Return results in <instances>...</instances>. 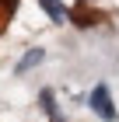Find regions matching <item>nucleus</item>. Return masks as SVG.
I'll list each match as a JSON object with an SVG mask.
<instances>
[{"label": "nucleus", "mask_w": 119, "mask_h": 122, "mask_svg": "<svg viewBox=\"0 0 119 122\" xmlns=\"http://www.w3.org/2000/svg\"><path fill=\"white\" fill-rule=\"evenodd\" d=\"M88 105H91V112L98 115V119H105V122H116V105H112V94H109V87H105V84H98V87L91 91Z\"/></svg>", "instance_id": "f257e3e1"}, {"label": "nucleus", "mask_w": 119, "mask_h": 122, "mask_svg": "<svg viewBox=\"0 0 119 122\" xmlns=\"http://www.w3.org/2000/svg\"><path fill=\"white\" fill-rule=\"evenodd\" d=\"M42 56H46L42 49H28L25 56L18 59V66H14V73H25V70H32V66H35V63H42Z\"/></svg>", "instance_id": "f03ea898"}, {"label": "nucleus", "mask_w": 119, "mask_h": 122, "mask_svg": "<svg viewBox=\"0 0 119 122\" xmlns=\"http://www.w3.org/2000/svg\"><path fill=\"white\" fill-rule=\"evenodd\" d=\"M39 4H42V10H46L53 21H60V25H63V21H67V14H70V10H67L60 0H39Z\"/></svg>", "instance_id": "7ed1b4c3"}, {"label": "nucleus", "mask_w": 119, "mask_h": 122, "mask_svg": "<svg viewBox=\"0 0 119 122\" xmlns=\"http://www.w3.org/2000/svg\"><path fill=\"white\" fill-rule=\"evenodd\" d=\"M42 108H46V115H49L53 122H63L60 115H56V105H53V91H42Z\"/></svg>", "instance_id": "20e7f679"}]
</instances>
